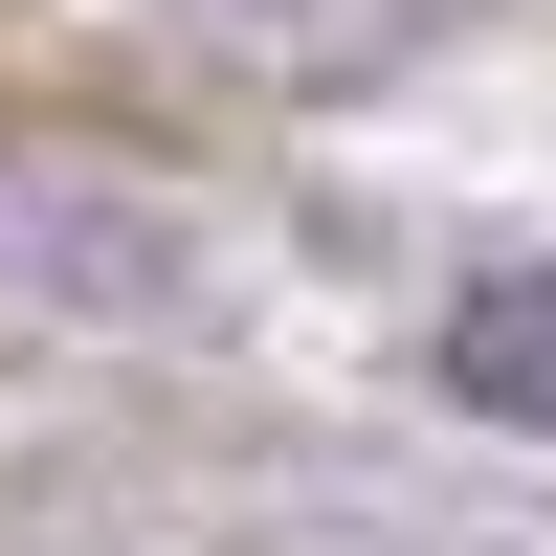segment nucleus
I'll return each mask as SVG.
<instances>
[{"instance_id": "obj_1", "label": "nucleus", "mask_w": 556, "mask_h": 556, "mask_svg": "<svg viewBox=\"0 0 556 556\" xmlns=\"http://www.w3.org/2000/svg\"><path fill=\"white\" fill-rule=\"evenodd\" d=\"M445 401L513 424V445H556V267H468L445 290Z\"/></svg>"}]
</instances>
